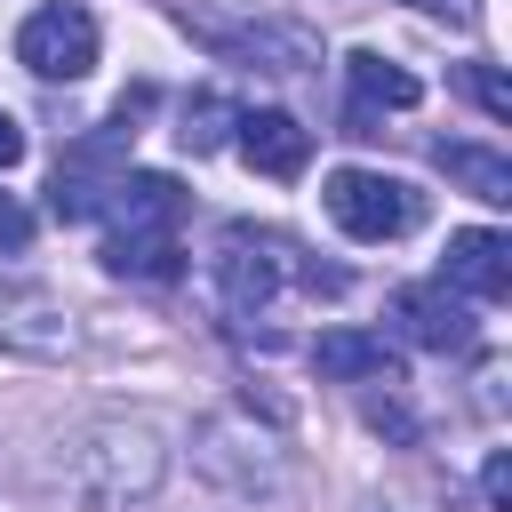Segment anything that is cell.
I'll return each mask as SVG.
<instances>
[{
    "label": "cell",
    "mask_w": 512,
    "mask_h": 512,
    "mask_svg": "<svg viewBox=\"0 0 512 512\" xmlns=\"http://www.w3.org/2000/svg\"><path fill=\"white\" fill-rule=\"evenodd\" d=\"M160 472H168V448H160V424H144V416H96V424H80V432L64 440V456H56L64 496L88 504V512L144 504V496L160 488Z\"/></svg>",
    "instance_id": "obj_1"
},
{
    "label": "cell",
    "mask_w": 512,
    "mask_h": 512,
    "mask_svg": "<svg viewBox=\"0 0 512 512\" xmlns=\"http://www.w3.org/2000/svg\"><path fill=\"white\" fill-rule=\"evenodd\" d=\"M192 472L216 480V488H232V496H280V488H288L280 432H264L248 408L200 416V432H192Z\"/></svg>",
    "instance_id": "obj_2"
},
{
    "label": "cell",
    "mask_w": 512,
    "mask_h": 512,
    "mask_svg": "<svg viewBox=\"0 0 512 512\" xmlns=\"http://www.w3.org/2000/svg\"><path fill=\"white\" fill-rule=\"evenodd\" d=\"M176 24L192 40H208L224 64H264V72H312L320 64V32L312 24H288V16H232V8H176Z\"/></svg>",
    "instance_id": "obj_3"
},
{
    "label": "cell",
    "mask_w": 512,
    "mask_h": 512,
    "mask_svg": "<svg viewBox=\"0 0 512 512\" xmlns=\"http://www.w3.org/2000/svg\"><path fill=\"white\" fill-rule=\"evenodd\" d=\"M320 208H328L336 232H352V240H400V232L424 224V192L400 184V176H384V168H336V176L320 184Z\"/></svg>",
    "instance_id": "obj_4"
},
{
    "label": "cell",
    "mask_w": 512,
    "mask_h": 512,
    "mask_svg": "<svg viewBox=\"0 0 512 512\" xmlns=\"http://www.w3.org/2000/svg\"><path fill=\"white\" fill-rule=\"evenodd\" d=\"M288 272H320V264H296V248H288L280 232H248V224H232L224 248H216V296H224L232 320L264 312V304L280 296Z\"/></svg>",
    "instance_id": "obj_5"
},
{
    "label": "cell",
    "mask_w": 512,
    "mask_h": 512,
    "mask_svg": "<svg viewBox=\"0 0 512 512\" xmlns=\"http://www.w3.org/2000/svg\"><path fill=\"white\" fill-rule=\"evenodd\" d=\"M16 64H24L32 80H88V72H96V16H88L80 0L32 8L24 32H16Z\"/></svg>",
    "instance_id": "obj_6"
},
{
    "label": "cell",
    "mask_w": 512,
    "mask_h": 512,
    "mask_svg": "<svg viewBox=\"0 0 512 512\" xmlns=\"http://www.w3.org/2000/svg\"><path fill=\"white\" fill-rule=\"evenodd\" d=\"M96 216L112 224V240H176V224H184V192H176V176L120 168Z\"/></svg>",
    "instance_id": "obj_7"
},
{
    "label": "cell",
    "mask_w": 512,
    "mask_h": 512,
    "mask_svg": "<svg viewBox=\"0 0 512 512\" xmlns=\"http://www.w3.org/2000/svg\"><path fill=\"white\" fill-rule=\"evenodd\" d=\"M392 320H400L408 344H424V352H472V344H480L472 304H464L456 288H440V280H408V288L392 296Z\"/></svg>",
    "instance_id": "obj_8"
},
{
    "label": "cell",
    "mask_w": 512,
    "mask_h": 512,
    "mask_svg": "<svg viewBox=\"0 0 512 512\" xmlns=\"http://www.w3.org/2000/svg\"><path fill=\"white\" fill-rule=\"evenodd\" d=\"M440 288H456L464 304H496V296L512 288V240H504V232H488V224H464V232H448Z\"/></svg>",
    "instance_id": "obj_9"
},
{
    "label": "cell",
    "mask_w": 512,
    "mask_h": 512,
    "mask_svg": "<svg viewBox=\"0 0 512 512\" xmlns=\"http://www.w3.org/2000/svg\"><path fill=\"white\" fill-rule=\"evenodd\" d=\"M0 344H8V352H32V360H64V352L80 344V328H72V312H64L56 296H40V288H0Z\"/></svg>",
    "instance_id": "obj_10"
},
{
    "label": "cell",
    "mask_w": 512,
    "mask_h": 512,
    "mask_svg": "<svg viewBox=\"0 0 512 512\" xmlns=\"http://www.w3.org/2000/svg\"><path fill=\"white\" fill-rule=\"evenodd\" d=\"M240 160L256 168V176H304V160H312V128L296 120V112H280V104H264V112H240Z\"/></svg>",
    "instance_id": "obj_11"
},
{
    "label": "cell",
    "mask_w": 512,
    "mask_h": 512,
    "mask_svg": "<svg viewBox=\"0 0 512 512\" xmlns=\"http://www.w3.org/2000/svg\"><path fill=\"white\" fill-rule=\"evenodd\" d=\"M312 368L328 384H400V344H384L368 328H320L312 336Z\"/></svg>",
    "instance_id": "obj_12"
},
{
    "label": "cell",
    "mask_w": 512,
    "mask_h": 512,
    "mask_svg": "<svg viewBox=\"0 0 512 512\" xmlns=\"http://www.w3.org/2000/svg\"><path fill=\"white\" fill-rule=\"evenodd\" d=\"M344 80H352V128H344V136H368V112H408V104L424 96V80H416L408 64L376 56V48L344 56Z\"/></svg>",
    "instance_id": "obj_13"
},
{
    "label": "cell",
    "mask_w": 512,
    "mask_h": 512,
    "mask_svg": "<svg viewBox=\"0 0 512 512\" xmlns=\"http://www.w3.org/2000/svg\"><path fill=\"white\" fill-rule=\"evenodd\" d=\"M432 160H440V168H448V184H464L472 200L512 208V160H504V152H488V144H440Z\"/></svg>",
    "instance_id": "obj_14"
},
{
    "label": "cell",
    "mask_w": 512,
    "mask_h": 512,
    "mask_svg": "<svg viewBox=\"0 0 512 512\" xmlns=\"http://www.w3.org/2000/svg\"><path fill=\"white\" fill-rule=\"evenodd\" d=\"M232 128H240V104H232V96H216V88H200V96L184 104V120H176V144L200 160V152H216Z\"/></svg>",
    "instance_id": "obj_15"
},
{
    "label": "cell",
    "mask_w": 512,
    "mask_h": 512,
    "mask_svg": "<svg viewBox=\"0 0 512 512\" xmlns=\"http://www.w3.org/2000/svg\"><path fill=\"white\" fill-rule=\"evenodd\" d=\"M104 272H120V280H176L184 248L176 240H104Z\"/></svg>",
    "instance_id": "obj_16"
},
{
    "label": "cell",
    "mask_w": 512,
    "mask_h": 512,
    "mask_svg": "<svg viewBox=\"0 0 512 512\" xmlns=\"http://www.w3.org/2000/svg\"><path fill=\"white\" fill-rule=\"evenodd\" d=\"M360 416H368L384 440H416V416H408V400H400L392 384H384V392H368V408H360Z\"/></svg>",
    "instance_id": "obj_17"
},
{
    "label": "cell",
    "mask_w": 512,
    "mask_h": 512,
    "mask_svg": "<svg viewBox=\"0 0 512 512\" xmlns=\"http://www.w3.org/2000/svg\"><path fill=\"white\" fill-rule=\"evenodd\" d=\"M464 88L480 96V112H488V120H512V88H504V72H496V64H472V72H464Z\"/></svg>",
    "instance_id": "obj_18"
},
{
    "label": "cell",
    "mask_w": 512,
    "mask_h": 512,
    "mask_svg": "<svg viewBox=\"0 0 512 512\" xmlns=\"http://www.w3.org/2000/svg\"><path fill=\"white\" fill-rule=\"evenodd\" d=\"M400 8H416V16H440L448 32H472V24H480V0H400Z\"/></svg>",
    "instance_id": "obj_19"
},
{
    "label": "cell",
    "mask_w": 512,
    "mask_h": 512,
    "mask_svg": "<svg viewBox=\"0 0 512 512\" xmlns=\"http://www.w3.org/2000/svg\"><path fill=\"white\" fill-rule=\"evenodd\" d=\"M480 496H488V512H512V464H504V456L480 464Z\"/></svg>",
    "instance_id": "obj_20"
},
{
    "label": "cell",
    "mask_w": 512,
    "mask_h": 512,
    "mask_svg": "<svg viewBox=\"0 0 512 512\" xmlns=\"http://www.w3.org/2000/svg\"><path fill=\"white\" fill-rule=\"evenodd\" d=\"M24 240H32V216L0 192V256H24Z\"/></svg>",
    "instance_id": "obj_21"
},
{
    "label": "cell",
    "mask_w": 512,
    "mask_h": 512,
    "mask_svg": "<svg viewBox=\"0 0 512 512\" xmlns=\"http://www.w3.org/2000/svg\"><path fill=\"white\" fill-rule=\"evenodd\" d=\"M24 160V128H16V112H0V168H16Z\"/></svg>",
    "instance_id": "obj_22"
}]
</instances>
